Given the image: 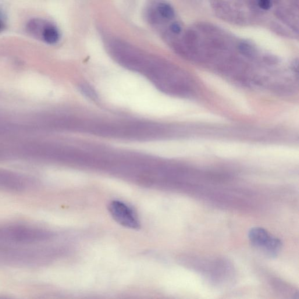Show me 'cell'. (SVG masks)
I'll return each instance as SVG.
<instances>
[{
	"instance_id": "cell-1",
	"label": "cell",
	"mask_w": 299,
	"mask_h": 299,
	"mask_svg": "<svg viewBox=\"0 0 299 299\" xmlns=\"http://www.w3.org/2000/svg\"><path fill=\"white\" fill-rule=\"evenodd\" d=\"M51 234L47 231L25 226L0 227V243L31 244L48 240Z\"/></svg>"
},
{
	"instance_id": "cell-2",
	"label": "cell",
	"mask_w": 299,
	"mask_h": 299,
	"mask_svg": "<svg viewBox=\"0 0 299 299\" xmlns=\"http://www.w3.org/2000/svg\"><path fill=\"white\" fill-rule=\"evenodd\" d=\"M38 248H24L0 245V262L18 264H40L45 254Z\"/></svg>"
},
{
	"instance_id": "cell-3",
	"label": "cell",
	"mask_w": 299,
	"mask_h": 299,
	"mask_svg": "<svg viewBox=\"0 0 299 299\" xmlns=\"http://www.w3.org/2000/svg\"><path fill=\"white\" fill-rule=\"evenodd\" d=\"M248 238L252 246L270 258L277 257L282 247L279 238L261 227L252 228L249 231Z\"/></svg>"
},
{
	"instance_id": "cell-4",
	"label": "cell",
	"mask_w": 299,
	"mask_h": 299,
	"mask_svg": "<svg viewBox=\"0 0 299 299\" xmlns=\"http://www.w3.org/2000/svg\"><path fill=\"white\" fill-rule=\"evenodd\" d=\"M110 214L120 225L131 229H139L140 223L133 210L124 203L113 201L108 206Z\"/></svg>"
},
{
	"instance_id": "cell-5",
	"label": "cell",
	"mask_w": 299,
	"mask_h": 299,
	"mask_svg": "<svg viewBox=\"0 0 299 299\" xmlns=\"http://www.w3.org/2000/svg\"><path fill=\"white\" fill-rule=\"evenodd\" d=\"M42 35L44 41L49 44H56L60 39L58 28L52 25L46 26L43 30Z\"/></svg>"
},
{
	"instance_id": "cell-6",
	"label": "cell",
	"mask_w": 299,
	"mask_h": 299,
	"mask_svg": "<svg viewBox=\"0 0 299 299\" xmlns=\"http://www.w3.org/2000/svg\"><path fill=\"white\" fill-rule=\"evenodd\" d=\"M159 16L166 20H172L175 16L173 7L167 3H160L157 8Z\"/></svg>"
},
{
	"instance_id": "cell-7",
	"label": "cell",
	"mask_w": 299,
	"mask_h": 299,
	"mask_svg": "<svg viewBox=\"0 0 299 299\" xmlns=\"http://www.w3.org/2000/svg\"><path fill=\"white\" fill-rule=\"evenodd\" d=\"M258 4L260 8L264 10H269L272 6L270 0H259Z\"/></svg>"
},
{
	"instance_id": "cell-8",
	"label": "cell",
	"mask_w": 299,
	"mask_h": 299,
	"mask_svg": "<svg viewBox=\"0 0 299 299\" xmlns=\"http://www.w3.org/2000/svg\"><path fill=\"white\" fill-rule=\"evenodd\" d=\"M170 30L174 34H179L181 32V27L179 24L175 23H173L172 26H170Z\"/></svg>"
},
{
	"instance_id": "cell-9",
	"label": "cell",
	"mask_w": 299,
	"mask_h": 299,
	"mask_svg": "<svg viewBox=\"0 0 299 299\" xmlns=\"http://www.w3.org/2000/svg\"><path fill=\"white\" fill-rule=\"evenodd\" d=\"M2 26H3V24H2V21L0 20V30H1V28H2Z\"/></svg>"
}]
</instances>
